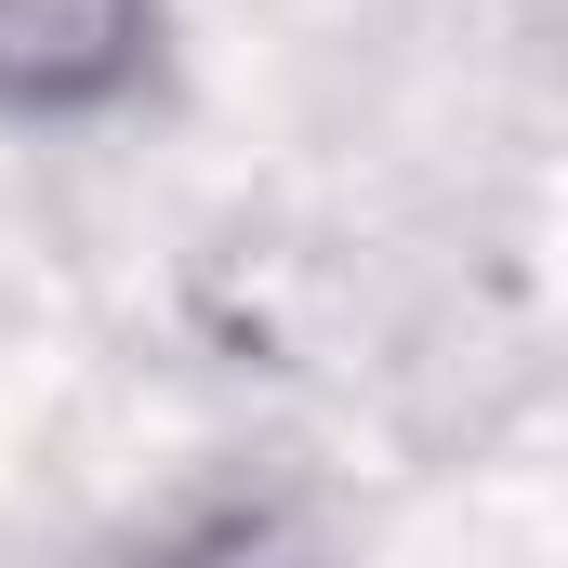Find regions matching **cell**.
<instances>
[{
    "label": "cell",
    "instance_id": "6da1fadb",
    "mask_svg": "<svg viewBox=\"0 0 568 568\" xmlns=\"http://www.w3.org/2000/svg\"><path fill=\"white\" fill-rule=\"evenodd\" d=\"M172 80V0H0V120L80 133Z\"/></svg>",
    "mask_w": 568,
    "mask_h": 568
}]
</instances>
